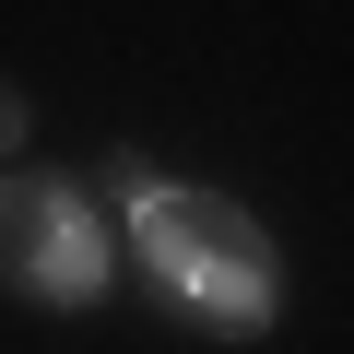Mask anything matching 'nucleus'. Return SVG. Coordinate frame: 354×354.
I'll return each instance as SVG.
<instances>
[{"instance_id": "nucleus-3", "label": "nucleus", "mask_w": 354, "mask_h": 354, "mask_svg": "<svg viewBox=\"0 0 354 354\" xmlns=\"http://www.w3.org/2000/svg\"><path fill=\"white\" fill-rule=\"evenodd\" d=\"M24 130H36V118H24V95H12V83H0V165H12V153H24Z\"/></svg>"}, {"instance_id": "nucleus-1", "label": "nucleus", "mask_w": 354, "mask_h": 354, "mask_svg": "<svg viewBox=\"0 0 354 354\" xmlns=\"http://www.w3.org/2000/svg\"><path fill=\"white\" fill-rule=\"evenodd\" d=\"M130 248H142V272H153L177 307H189L201 330H225V342L272 330V307H283L272 225H260V213H236L225 189H177V177H142V189H130Z\"/></svg>"}, {"instance_id": "nucleus-2", "label": "nucleus", "mask_w": 354, "mask_h": 354, "mask_svg": "<svg viewBox=\"0 0 354 354\" xmlns=\"http://www.w3.org/2000/svg\"><path fill=\"white\" fill-rule=\"evenodd\" d=\"M106 272H118V248L71 177H36V165L0 177V283L24 307H95Z\"/></svg>"}]
</instances>
